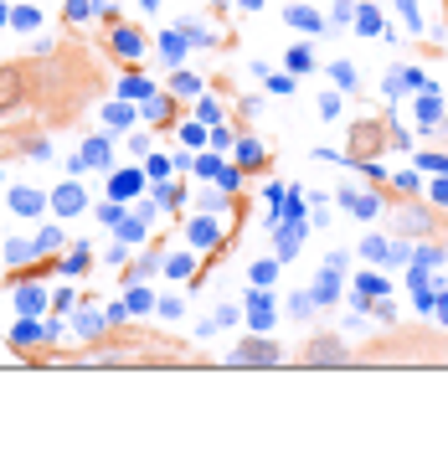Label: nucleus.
<instances>
[{"mask_svg": "<svg viewBox=\"0 0 448 453\" xmlns=\"http://www.w3.org/2000/svg\"><path fill=\"white\" fill-rule=\"evenodd\" d=\"M26 88H31V73L26 68H16V62H11V68H0V114L16 109V103L26 98Z\"/></svg>", "mask_w": 448, "mask_h": 453, "instance_id": "nucleus-1", "label": "nucleus"}, {"mask_svg": "<svg viewBox=\"0 0 448 453\" xmlns=\"http://www.w3.org/2000/svg\"><path fill=\"white\" fill-rule=\"evenodd\" d=\"M232 361L238 366H273V361H284V351L273 340H242L238 351H232Z\"/></svg>", "mask_w": 448, "mask_h": 453, "instance_id": "nucleus-2", "label": "nucleus"}, {"mask_svg": "<svg viewBox=\"0 0 448 453\" xmlns=\"http://www.w3.org/2000/svg\"><path fill=\"white\" fill-rule=\"evenodd\" d=\"M11 206H16V217H36L41 211V191H26V186L11 191Z\"/></svg>", "mask_w": 448, "mask_h": 453, "instance_id": "nucleus-3", "label": "nucleus"}, {"mask_svg": "<svg viewBox=\"0 0 448 453\" xmlns=\"http://www.w3.org/2000/svg\"><path fill=\"white\" fill-rule=\"evenodd\" d=\"M52 206L62 211V217H78V211H82V191L78 186H62L57 196H52Z\"/></svg>", "mask_w": 448, "mask_h": 453, "instance_id": "nucleus-4", "label": "nucleus"}, {"mask_svg": "<svg viewBox=\"0 0 448 453\" xmlns=\"http://www.w3.org/2000/svg\"><path fill=\"white\" fill-rule=\"evenodd\" d=\"M16 304H21V314H36L41 304H47V294H41V289H31V284H26V289H16Z\"/></svg>", "mask_w": 448, "mask_h": 453, "instance_id": "nucleus-5", "label": "nucleus"}, {"mask_svg": "<svg viewBox=\"0 0 448 453\" xmlns=\"http://www.w3.org/2000/svg\"><path fill=\"white\" fill-rule=\"evenodd\" d=\"M340 356H346V351H340L335 340H314L309 345V361H340Z\"/></svg>", "mask_w": 448, "mask_h": 453, "instance_id": "nucleus-6", "label": "nucleus"}, {"mask_svg": "<svg viewBox=\"0 0 448 453\" xmlns=\"http://www.w3.org/2000/svg\"><path fill=\"white\" fill-rule=\"evenodd\" d=\"M114 47H119V57H139V36L134 31H114Z\"/></svg>", "mask_w": 448, "mask_h": 453, "instance_id": "nucleus-7", "label": "nucleus"}, {"mask_svg": "<svg viewBox=\"0 0 448 453\" xmlns=\"http://www.w3.org/2000/svg\"><path fill=\"white\" fill-rule=\"evenodd\" d=\"M82 160H88V165H109V144H103V139H88V149H82Z\"/></svg>", "mask_w": 448, "mask_h": 453, "instance_id": "nucleus-8", "label": "nucleus"}, {"mask_svg": "<svg viewBox=\"0 0 448 453\" xmlns=\"http://www.w3.org/2000/svg\"><path fill=\"white\" fill-rule=\"evenodd\" d=\"M356 294H361V304H366V299H381L387 289H381V278H361V284H356Z\"/></svg>", "mask_w": 448, "mask_h": 453, "instance_id": "nucleus-9", "label": "nucleus"}, {"mask_svg": "<svg viewBox=\"0 0 448 453\" xmlns=\"http://www.w3.org/2000/svg\"><path fill=\"white\" fill-rule=\"evenodd\" d=\"M191 237H196L201 247H211V243H217V227H211V222H191Z\"/></svg>", "mask_w": 448, "mask_h": 453, "instance_id": "nucleus-10", "label": "nucleus"}, {"mask_svg": "<svg viewBox=\"0 0 448 453\" xmlns=\"http://www.w3.org/2000/svg\"><path fill=\"white\" fill-rule=\"evenodd\" d=\"M160 47H165V57H170V62H181V57H186V36H165Z\"/></svg>", "mask_w": 448, "mask_h": 453, "instance_id": "nucleus-11", "label": "nucleus"}, {"mask_svg": "<svg viewBox=\"0 0 448 453\" xmlns=\"http://www.w3.org/2000/svg\"><path fill=\"white\" fill-rule=\"evenodd\" d=\"M238 155H242V165H258V160H263V144L242 139V144H238Z\"/></svg>", "mask_w": 448, "mask_h": 453, "instance_id": "nucleus-12", "label": "nucleus"}, {"mask_svg": "<svg viewBox=\"0 0 448 453\" xmlns=\"http://www.w3.org/2000/svg\"><path fill=\"white\" fill-rule=\"evenodd\" d=\"M356 206V217H376V196H346Z\"/></svg>", "mask_w": 448, "mask_h": 453, "instance_id": "nucleus-13", "label": "nucleus"}, {"mask_svg": "<svg viewBox=\"0 0 448 453\" xmlns=\"http://www.w3.org/2000/svg\"><path fill=\"white\" fill-rule=\"evenodd\" d=\"M6 257H11V263H31L36 247H31V243H11V252H6Z\"/></svg>", "mask_w": 448, "mask_h": 453, "instance_id": "nucleus-14", "label": "nucleus"}, {"mask_svg": "<svg viewBox=\"0 0 448 453\" xmlns=\"http://www.w3.org/2000/svg\"><path fill=\"white\" fill-rule=\"evenodd\" d=\"M103 119H109L114 129H124V124H129V109H124V103H109V109H103Z\"/></svg>", "mask_w": 448, "mask_h": 453, "instance_id": "nucleus-15", "label": "nucleus"}, {"mask_svg": "<svg viewBox=\"0 0 448 453\" xmlns=\"http://www.w3.org/2000/svg\"><path fill=\"white\" fill-rule=\"evenodd\" d=\"M41 335H47V330H41V325H31V319H26V325L16 330V345H31V340H41Z\"/></svg>", "mask_w": 448, "mask_h": 453, "instance_id": "nucleus-16", "label": "nucleus"}, {"mask_svg": "<svg viewBox=\"0 0 448 453\" xmlns=\"http://www.w3.org/2000/svg\"><path fill=\"white\" fill-rule=\"evenodd\" d=\"M289 21H294V26H309V31L319 26V16H314V11H289Z\"/></svg>", "mask_w": 448, "mask_h": 453, "instance_id": "nucleus-17", "label": "nucleus"}, {"mask_svg": "<svg viewBox=\"0 0 448 453\" xmlns=\"http://www.w3.org/2000/svg\"><path fill=\"white\" fill-rule=\"evenodd\" d=\"M124 196H134V176H119L114 181V201H124Z\"/></svg>", "mask_w": 448, "mask_h": 453, "instance_id": "nucleus-18", "label": "nucleus"}, {"mask_svg": "<svg viewBox=\"0 0 448 453\" xmlns=\"http://www.w3.org/2000/svg\"><path fill=\"white\" fill-rule=\"evenodd\" d=\"M176 93H201V82L191 78V73H181V78H176Z\"/></svg>", "mask_w": 448, "mask_h": 453, "instance_id": "nucleus-19", "label": "nucleus"}, {"mask_svg": "<svg viewBox=\"0 0 448 453\" xmlns=\"http://www.w3.org/2000/svg\"><path fill=\"white\" fill-rule=\"evenodd\" d=\"M119 88H124V93H129V98H144V93H149V82H139V78H129V82H119Z\"/></svg>", "mask_w": 448, "mask_h": 453, "instance_id": "nucleus-20", "label": "nucleus"}, {"mask_svg": "<svg viewBox=\"0 0 448 453\" xmlns=\"http://www.w3.org/2000/svg\"><path fill=\"white\" fill-rule=\"evenodd\" d=\"M438 114H443V109H438V98H422V119L438 124Z\"/></svg>", "mask_w": 448, "mask_h": 453, "instance_id": "nucleus-21", "label": "nucleus"}, {"mask_svg": "<svg viewBox=\"0 0 448 453\" xmlns=\"http://www.w3.org/2000/svg\"><path fill=\"white\" fill-rule=\"evenodd\" d=\"M433 196H438V201H448V181H438V186H433Z\"/></svg>", "mask_w": 448, "mask_h": 453, "instance_id": "nucleus-22", "label": "nucleus"}, {"mask_svg": "<svg viewBox=\"0 0 448 453\" xmlns=\"http://www.w3.org/2000/svg\"><path fill=\"white\" fill-rule=\"evenodd\" d=\"M242 6H258V0H242Z\"/></svg>", "mask_w": 448, "mask_h": 453, "instance_id": "nucleus-23", "label": "nucleus"}, {"mask_svg": "<svg viewBox=\"0 0 448 453\" xmlns=\"http://www.w3.org/2000/svg\"><path fill=\"white\" fill-rule=\"evenodd\" d=\"M144 6H155V0H144Z\"/></svg>", "mask_w": 448, "mask_h": 453, "instance_id": "nucleus-24", "label": "nucleus"}, {"mask_svg": "<svg viewBox=\"0 0 448 453\" xmlns=\"http://www.w3.org/2000/svg\"><path fill=\"white\" fill-rule=\"evenodd\" d=\"M0 21H6V11H0Z\"/></svg>", "mask_w": 448, "mask_h": 453, "instance_id": "nucleus-25", "label": "nucleus"}]
</instances>
